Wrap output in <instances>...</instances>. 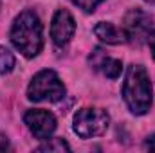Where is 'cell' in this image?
<instances>
[{
	"mask_svg": "<svg viewBox=\"0 0 155 153\" xmlns=\"http://www.w3.org/2000/svg\"><path fill=\"white\" fill-rule=\"evenodd\" d=\"M11 41L13 45L25 56V58H35L38 56L41 47H43V27L40 22L38 15L35 11H22L11 27Z\"/></svg>",
	"mask_w": 155,
	"mask_h": 153,
	"instance_id": "obj_1",
	"label": "cell"
},
{
	"mask_svg": "<svg viewBox=\"0 0 155 153\" xmlns=\"http://www.w3.org/2000/svg\"><path fill=\"white\" fill-rule=\"evenodd\" d=\"M123 97L130 112L135 115L146 114L153 101V90L148 72L143 65H130L123 81Z\"/></svg>",
	"mask_w": 155,
	"mask_h": 153,
	"instance_id": "obj_2",
	"label": "cell"
},
{
	"mask_svg": "<svg viewBox=\"0 0 155 153\" xmlns=\"http://www.w3.org/2000/svg\"><path fill=\"white\" fill-rule=\"evenodd\" d=\"M65 96V85L54 70H41L33 77L27 88V97L31 101H51L56 103Z\"/></svg>",
	"mask_w": 155,
	"mask_h": 153,
	"instance_id": "obj_3",
	"label": "cell"
},
{
	"mask_svg": "<svg viewBox=\"0 0 155 153\" xmlns=\"http://www.w3.org/2000/svg\"><path fill=\"white\" fill-rule=\"evenodd\" d=\"M110 117L101 108H81L74 115V132L81 139L99 137L108 130Z\"/></svg>",
	"mask_w": 155,
	"mask_h": 153,
	"instance_id": "obj_4",
	"label": "cell"
},
{
	"mask_svg": "<svg viewBox=\"0 0 155 153\" xmlns=\"http://www.w3.org/2000/svg\"><path fill=\"white\" fill-rule=\"evenodd\" d=\"M152 25H153V18L148 13H144L143 9H132L124 16L123 31H124L126 40L141 41V40L148 38V34L152 31Z\"/></svg>",
	"mask_w": 155,
	"mask_h": 153,
	"instance_id": "obj_5",
	"label": "cell"
},
{
	"mask_svg": "<svg viewBox=\"0 0 155 153\" xmlns=\"http://www.w3.org/2000/svg\"><path fill=\"white\" fill-rule=\"evenodd\" d=\"M24 122L27 124L31 133L40 141L49 139L56 130V117L47 110H29V112H25Z\"/></svg>",
	"mask_w": 155,
	"mask_h": 153,
	"instance_id": "obj_6",
	"label": "cell"
},
{
	"mask_svg": "<svg viewBox=\"0 0 155 153\" xmlns=\"http://www.w3.org/2000/svg\"><path fill=\"white\" fill-rule=\"evenodd\" d=\"M74 31H76V22H74L72 15L67 9H58L54 18H52V24H51V38H52V41L56 45L63 47L74 36Z\"/></svg>",
	"mask_w": 155,
	"mask_h": 153,
	"instance_id": "obj_7",
	"label": "cell"
},
{
	"mask_svg": "<svg viewBox=\"0 0 155 153\" xmlns=\"http://www.w3.org/2000/svg\"><path fill=\"white\" fill-rule=\"evenodd\" d=\"M88 61L90 65L101 72L105 77H110V79H117L121 76V70H123V63L116 60V58H110L105 54L103 49H94V52L88 56Z\"/></svg>",
	"mask_w": 155,
	"mask_h": 153,
	"instance_id": "obj_8",
	"label": "cell"
},
{
	"mask_svg": "<svg viewBox=\"0 0 155 153\" xmlns=\"http://www.w3.org/2000/svg\"><path fill=\"white\" fill-rule=\"evenodd\" d=\"M94 34L101 41L108 43V45H119V43H124L126 36H124V31L116 27L114 24L110 22H99L96 27H94Z\"/></svg>",
	"mask_w": 155,
	"mask_h": 153,
	"instance_id": "obj_9",
	"label": "cell"
},
{
	"mask_svg": "<svg viewBox=\"0 0 155 153\" xmlns=\"http://www.w3.org/2000/svg\"><path fill=\"white\" fill-rule=\"evenodd\" d=\"M15 69V56L9 49L0 47V76L9 74Z\"/></svg>",
	"mask_w": 155,
	"mask_h": 153,
	"instance_id": "obj_10",
	"label": "cell"
},
{
	"mask_svg": "<svg viewBox=\"0 0 155 153\" xmlns=\"http://www.w3.org/2000/svg\"><path fill=\"white\" fill-rule=\"evenodd\" d=\"M38 151H58V153H63V151H71V146H69L63 139H51V141H47L45 144L38 146Z\"/></svg>",
	"mask_w": 155,
	"mask_h": 153,
	"instance_id": "obj_11",
	"label": "cell"
},
{
	"mask_svg": "<svg viewBox=\"0 0 155 153\" xmlns=\"http://www.w3.org/2000/svg\"><path fill=\"white\" fill-rule=\"evenodd\" d=\"M74 5H78L79 9H83L85 13H92L103 0H71Z\"/></svg>",
	"mask_w": 155,
	"mask_h": 153,
	"instance_id": "obj_12",
	"label": "cell"
},
{
	"mask_svg": "<svg viewBox=\"0 0 155 153\" xmlns=\"http://www.w3.org/2000/svg\"><path fill=\"white\" fill-rule=\"evenodd\" d=\"M148 45H150V50H152V56H153L155 58V31L153 33H150V34H148Z\"/></svg>",
	"mask_w": 155,
	"mask_h": 153,
	"instance_id": "obj_13",
	"label": "cell"
},
{
	"mask_svg": "<svg viewBox=\"0 0 155 153\" xmlns=\"http://www.w3.org/2000/svg\"><path fill=\"white\" fill-rule=\"evenodd\" d=\"M5 150H9V141H7V137H4L0 133V151H5Z\"/></svg>",
	"mask_w": 155,
	"mask_h": 153,
	"instance_id": "obj_14",
	"label": "cell"
},
{
	"mask_svg": "<svg viewBox=\"0 0 155 153\" xmlns=\"http://www.w3.org/2000/svg\"><path fill=\"white\" fill-rule=\"evenodd\" d=\"M146 148L152 150V151H155V133L152 135V137H148V141H146Z\"/></svg>",
	"mask_w": 155,
	"mask_h": 153,
	"instance_id": "obj_15",
	"label": "cell"
},
{
	"mask_svg": "<svg viewBox=\"0 0 155 153\" xmlns=\"http://www.w3.org/2000/svg\"><path fill=\"white\" fill-rule=\"evenodd\" d=\"M146 2H150V4H155V0H146Z\"/></svg>",
	"mask_w": 155,
	"mask_h": 153,
	"instance_id": "obj_16",
	"label": "cell"
},
{
	"mask_svg": "<svg viewBox=\"0 0 155 153\" xmlns=\"http://www.w3.org/2000/svg\"><path fill=\"white\" fill-rule=\"evenodd\" d=\"M0 5H2V2H0Z\"/></svg>",
	"mask_w": 155,
	"mask_h": 153,
	"instance_id": "obj_17",
	"label": "cell"
}]
</instances>
